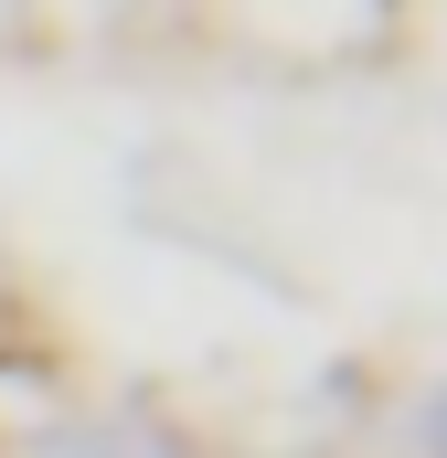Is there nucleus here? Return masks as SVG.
Listing matches in <instances>:
<instances>
[{"instance_id": "f257e3e1", "label": "nucleus", "mask_w": 447, "mask_h": 458, "mask_svg": "<svg viewBox=\"0 0 447 458\" xmlns=\"http://www.w3.org/2000/svg\"><path fill=\"white\" fill-rule=\"evenodd\" d=\"M64 458H160V448H139V437H97V448H64Z\"/></svg>"}]
</instances>
